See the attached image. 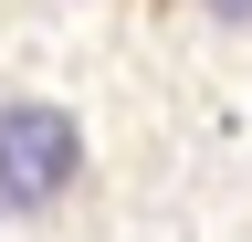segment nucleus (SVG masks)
Listing matches in <instances>:
<instances>
[{"instance_id": "obj_1", "label": "nucleus", "mask_w": 252, "mask_h": 242, "mask_svg": "<svg viewBox=\"0 0 252 242\" xmlns=\"http://www.w3.org/2000/svg\"><path fill=\"white\" fill-rule=\"evenodd\" d=\"M74 179H84V127L63 105H42V95H11L0 105V221L53 210Z\"/></svg>"}, {"instance_id": "obj_2", "label": "nucleus", "mask_w": 252, "mask_h": 242, "mask_svg": "<svg viewBox=\"0 0 252 242\" xmlns=\"http://www.w3.org/2000/svg\"><path fill=\"white\" fill-rule=\"evenodd\" d=\"M200 11H210V21H252V0H200Z\"/></svg>"}]
</instances>
